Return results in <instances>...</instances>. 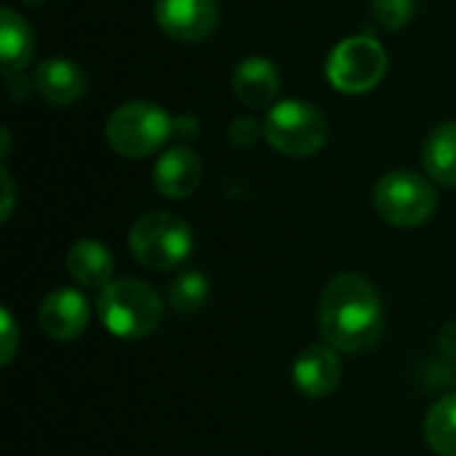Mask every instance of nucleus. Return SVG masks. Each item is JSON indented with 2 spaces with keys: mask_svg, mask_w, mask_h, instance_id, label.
<instances>
[{
  "mask_svg": "<svg viewBox=\"0 0 456 456\" xmlns=\"http://www.w3.org/2000/svg\"><path fill=\"white\" fill-rule=\"evenodd\" d=\"M24 3H27V5H32V8H35V5H43V3H45V0H24Z\"/></svg>",
  "mask_w": 456,
  "mask_h": 456,
  "instance_id": "obj_26",
  "label": "nucleus"
},
{
  "mask_svg": "<svg viewBox=\"0 0 456 456\" xmlns=\"http://www.w3.org/2000/svg\"><path fill=\"white\" fill-rule=\"evenodd\" d=\"M219 19L216 0H155L158 27L179 43L206 40Z\"/></svg>",
  "mask_w": 456,
  "mask_h": 456,
  "instance_id": "obj_8",
  "label": "nucleus"
},
{
  "mask_svg": "<svg viewBox=\"0 0 456 456\" xmlns=\"http://www.w3.org/2000/svg\"><path fill=\"white\" fill-rule=\"evenodd\" d=\"M227 136L235 147H254L265 136V123H256L254 118H235L227 128Z\"/></svg>",
  "mask_w": 456,
  "mask_h": 456,
  "instance_id": "obj_20",
  "label": "nucleus"
},
{
  "mask_svg": "<svg viewBox=\"0 0 456 456\" xmlns=\"http://www.w3.org/2000/svg\"><path fill=\"white\" fill-rule=\"evenodd\" d=\"M104 136L118 155L147 158L174 136V118L155 102H126L110 115Z\"/></svg>",
  "mask_w": 456,
  "mask_h": 456,
  "instance_id": "obj_3",
  "label": "nucleus"
},
{
  "mask_svg": "<svg viewBox=\"0 0 456 456\" xmlns=\"http://www.w3.org/2000/svg\"><path fill=\"white\" fill-rule=\"evenodd\" d=\"M318 321L329 347L358 355L382 339L385 305L371 281L355 273H342L323 289Z\"/></svg>",
  "mask_w": 456,
  "mask_h": 456,
  "instance_id": "obj_1",
  "label": "nucleus"
},
{
  "mask_svg": "<svg viewBox=\"0 0 456 456\" xmlns=\"http://www.w3.org/2000/svg\"><path fill=\"white\" fill-rule=\"evenodd\" d=\"M0 182H3V211H0V219L5 222L8 214H11V208H13V182H11V176H8L5 168L0 171Z\"/></svg>",
  "mask_w": 456,
  "mask_h": 456,
  "instance_id": "obj_22",
  "label": "nucleus"
},
{
  "mask_svg": "<svg viewBox=\"0 0 456 456\" xmlns=\"http://www.w3.org/2000/svg\"><path fill=\"white\" fill-rule=\"evenodd\" d=\"M200 158L187 147H171L155 163V187L163 198L182 200L190 198L200 184Z\"/></svg>",
  "mask_w": 456,
  "mask_h": 456,
  "instance_id": "obj_13",
  "label": "nucleus"
},
{
  "mask_svg": "<svg viewBox=\"0 0 456 456\" xmlns=\"http://www.w3.org/2000/svg\"><path fill=\"white\" fill-rule=\"evenodd\" d=\"M425 438L438 456H456V393L441 398L428 419H425Z\"/></svg>",
  "mask_w": 456,
  "mask_h": 456,
  "instance_id": "obj_17",
  "label": "nucleus"
},
{
  "mask_svg": "<svg viewBox=\"0 0 456 456\" xmlns=\"http://www.w3.org/2000/svg\"><path fill=\"white\" fill-rule=\"evenodd\" d=\"M387 53L371 35H353L334 45L326 59V77L342 94H366L382 83Z\"/></svg>",
  "mask_w": 456,
  "mask_h": 456,
  "instance_id": "obj_6",
  "label": "nucleus"
},
{
  "mask_svg": "<svg viewBox=\"0 0 456 456\" xmlns=\"http://www.w3.org/2000/svg\"><path fill=\"white\" fill-rule=\"evenodd\" d=\"M8 150H11V134H8V128H3V152H0V155L5 158Z\"/></svg>",
  "mask_w": 456,
  "mask_h": 456,
  "instance_id": "obj_25",
  "label": "nucleus"
},
{
  "mask_svg": "<svg viewBox=\"0 0 456 456\" xmlns=\"http://www.w3.org/2000/svg\"><path fill=\"white\" fill-rule=\"evenodd\" d=\"M35 37L29 24L13 11L0 8V59L3 69H24V64L32 59Z\"/></svg>",
  "mask_w": 456,
  "mask_h": 456,
  "instance_id": "obj_16",
  "label": "nucleus"
},
{
  "mask_svg": "<svg viewBox=\"0 0 456 456\" xmlns=\"http://www.w3.org/2000/svg\"><path fill=\"white\" fill-rule=\"evenodd\" d=\"M208 299V281L200 273H184L179 275L171 286H168V302L176 313L190 315L198 313L203 307V302Z\"/></svg>",
  "mask_w": 456,
  "mask_h": 456,
  "instance_id": "obj_18",
  "label": "nucleus"
},
{
  "mask_svg": "<svg viewBox=\"0 0 456 456\" xmlns=\"http://www.w3.org/2000/svg\"><path fill=\"white\" fill-rule=\"evenodd\" d=\"M0 321H3V353H0V361L3 363H11V358H13V353H16V326H13V318H11V313L8 310H3L0 313Z\"/></svg>",
  "mask_w": 456,
  "mask_h": 456,
  "instance_id": "obj_21",
  "label": "nucleus"
},
{
  "mask_svg": "<svg viewBox=\"0 0 456 456\" xmlns=\"http://www.w3.org/2000/svg\"><path fill=\"white\" fill-rule=\"evenodd\" d=\"M128 246L139 265L150 270H171L190 256L192 232L184 219L166 211H152L134 222Z\"/></svg>",
  "mask_w": 456,
  "mask_h": 456,
  "instance_id": "obj_5",
  "label": "nucleus"
},
{
  "mask_svg": "<svg viewBox=\"0 0 456 456\" xmlns=\"http://www.w3.org/2000/svg\"><path fill=\"white\" fill-rule=\"evenodd\" d=\"M281 91V72L265 56H246L232 72V94L240 104L262 110L275 102Z\"/></svg>",
  "mask_w": 456,
  "mask_h": 456,
  "instance_id": "obj_12",
  "label": "nucleus"
},
{
  "mask_svg": "<svg viewBox=\"0 0 456 456\" xmlns=\"http://www.w3.org/2000/svg\"><path fill=\"white\" fill-rule=\"evenodd\" d=\"M422 160L438 184L456 187V120L441 123L428 134Z\"/></svg>",
  "mask_w": 456,
  "mask_h": 456,
  "instance_id": "obj_15",
  "label": "nucleus"
},
{
  "mask_svg": "<svg viewBox=\"0 0 456 456\" xmlns=\"http://www.w3.org/2000/svg\"><path fill=\"white\" fill-rule=\"evenodd\" d=\"M417 3L414 0H371V13L385 29H401L411 21Z\"/></svg>",
  "mask_w": 456,
  "mask_h": 456,
  "instance_id": "obj_19",
  "label": "nucleus"
},
{
  "mask_svg": "<svg viewBox=\"0 0 456 456\" xmlns=\"http://www.w3.org/2000/svg\"><path fill=\"white\" fill-rule=\"evenodd\" d=\"M174 136L195 139L198 136V120H192V118H174Z\"/></svg>",
  "mask_w": 456,
  "mask_h": 456,
  "instance_id": "obj_23",
  "label": "nucleus"
},
{
  "mask_svg": "<svg viewBox=\"0 0 456 456\" xmlns=\"http://www.w3.org/2000/svg\"><path fill=\"white\" fill-rule=\"evenodd\" d=\"M441 345L446 353H456V326H446L441 334Z\"/></svg>",
  "mask_w": 456,
  "mask_h": 456,
  "instance_id": "obj_24",
  "label": "nucleus"
},
{
  "mask_svg": "<svg viewBox=\"0 0 456 456\" xmlns=\"http://www.w3.org/2000/svg\"><path fill=\"white\" fill-rule=\"evenodd\" d=\"M37 323L43 334H48L51 339L59 342L75 339L88 326V302L75 289H56L43 299Z\"/></svg>",
  "mask_w": 456,
  "mask_h": 456,
  "instance_id": "obj_9",
  "label": "nucleus"
},
{
  "mask_svg": "<svg viewBox=\"0 0 456 456\" xmlns=\"http://www.w3.org/2000/svg\"><path fill=\"white\" fill-rule=\"evenodd\" d=\"M96 310L107 331L120 339H144L163 321V299L139 278H123L104 286Z\"/></svg>",
  "mask_w": 456,
  "mask_h": 456,
  "instance_id": "obj_2",
  "label": "nucleus"
},
{
  "mask_svg": "<svg viewBox=\"0 0 456 456\" xmlns=\"http://www.w3.org/2000/svg\"><path fill=\"white\" fill-rule=\"evenodd\" d=\"M32 83L40 91V96L53 107H69L77 99H83V94L88 91L86 69L72 59H61V56L43 59L35 67Z\"/></svg>",
  "mask_w": 456,
  "mask_h": 456,
  "instance_id": "obj_10",
  "label": "nucleus"
},
{
  "mask_svg": "<svg viewBox=\"0 0 456 456\" xmlns=\"http://www.w3.org/2000/svg\"><path fill=\"white\" fill-rule=\"evenodd\" d=\"M342 382V363L334 347L313 345L294 361V385L307 398H329Z\"/></svg>",
  "mask_w": 456,
  "mask_h": 456,
  "instance_id": "obj_11",
  "label": "nucleus"
},
{
  "mask_svg": "<svg viewBox=\"0 0 456 456\" xmlns=\"http://www.w3.org/2000/svg\"><path fill=\"white\" fill-rule=\"evenodd\" d=\"M67 270L80 286L104 289L110 286V278H112V254L99 240H91V238L77 240L67 254Z\"/></svg>",
  "mask_w": 456,
  "mask_h": 456,
  "instance_id": "obj_14",
  "label": "nucleus"
},
{
  "mask_svg": "<svg viewBox=\"0 0 456 456\" xmlns=\"http://www.w3.org/2000/svg\"><path fill=\"white\" fill-rule=\"evenodd\" d=\"M265 139L289 158H310L329 139L326 115L305 99H283L265 118Z\"/></svg>",
  "mask_w": 456,
  "mask_h": 456,
  "instance_id": "obj_4",
  "label": "nucleus"
},
{
  "mask_svg": "<svg viewBox=\"0 0 456 456\" xmlns=\"http://www.w3.org/2000/svg\"><path fill=\"white\" fill-rule=\"evenodd\" d=\"M438 206L433 184L414 171H390L374 187L377 214L395 227L425 224Z\"/></svg>",
  "mask_w": 456,
  "mask_h": 456,
  "instance_id": "obj_7",
  "label": "nucleus"
}]
</instances>
